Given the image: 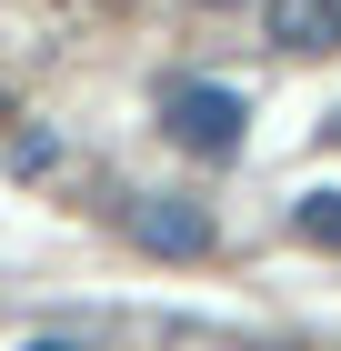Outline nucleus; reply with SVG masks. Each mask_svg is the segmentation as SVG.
<instances>
[{"label":"nucleus","instance_id":"nucleus-1","mask_svg":"<svg viewBox=\"0 0 341 351\" xmlns=\"http://www.w3.org/2000/svg\"><path fill=\"white\" fill-rule=\"evenodd\" d=\"M161 131L181 141L191 161H241V141H251V101L221 81H161Z\"/></svg>","mask_w":341,"mask_h":351},{"label":"nucleus","instance_id":"nucleus-2","mask_svg":"<svg viewBox=\"0 0 341 351\" xmlns=\"http://www.w3.org/2000/svg\"><path fill=\"white\" fill-rule=\"evenodd\" d=\"M131 241L161 251V261H201V251H211V211L181 201V191H141V201H131Z\"/></svg>","mask_w":341,"mask_h":351},{"label":"nucleus","instance_id":"nucleus-3","mask_svg":"<svg viewBox=\"0 0 341 351\" xmlns=\"http://www.w3.org/2000/svg\"><path fill=\"white\" fill-rule=\"evenodd\" d=\"M261 30L281 51H341V0H261Z\"/></svg>","mask_w":341,"mask_h":351},{"label":"nucleus","instance_id":"nucleus-4","mask_svg":"<svg viewBox=\"0 0 341 351\" xmlns=\"http://www.w3.org/2000/svg\"><path fill=\"white\" fill-rule=\"evenodd\" d=\"M291 231H301L311 251H341V191H311V201L291 211Z\"/></svg>","mask_w":341,"mask_h":351},{"label":"nucleus","instance_id":"nucleus-5","mask_svg":"<svg viewBox=\"0 0 341 351\" xmlns=\"http://www.w3.org/2000/svg\"><path fill=\"white\" fill-rule=\"evenodd\" d=\"M30 351H71V341H30Z\"/></svg>","mask_w":341,"mask_h":351},{"label":"nucleus","instance_id":"nucleus-6","mask_svg":"<svg viewBox=\"0 0 341 351\" xmlns=\"http://www.w3.org/2000/svg\"><path fill=\"white\" fill-rule=\"evenodd\" d=\"M211 10H241V0H211Z\"/></svg>","mask_w":341,"mask_h":351}]
</instances>
